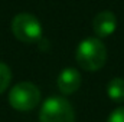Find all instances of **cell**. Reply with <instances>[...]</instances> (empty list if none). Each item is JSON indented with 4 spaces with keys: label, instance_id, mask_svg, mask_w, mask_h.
Wrapping results in <instances>:
<instances>
[{
    "label": "cell",
    "instance_id": "1",
    "mask_svg": "<svg viewBox=\"0 0 124 122\" xmlns=\"http://www.w3.org/2000/svg\"><path fill=\"white\" fill-rule=\"evenodd\" d=\"M77 62L88 72L101 69L107 61V47L98 37H87L77 47Z\"/></svg>",
    "mask_w": 124,
    "mask_h": 122
},
{
    "label": "cell",
    "instance_id": "5",
    "mask_svg": "<svg viewBox=\"0 0 124 122\" xmlns=\"http://www.w3.org/2000/svg\"><path fill=\"white\" fill-rule=\"evenodd\" d=\"M117 29V19L116 14L111 12H100L93 20V30L100 37H107L113 34Z\"/></svg>",
    "mask_w": 124,
    "mask_h": 122
},
{
    "label": "cell",
    "instance_id": "3",
    "mask_svg": "<svg viewBox=\"0 0 124 122\" xmlns=\"http://www.w3.org/2000/svg\"><path fill=\"white\" fill-rule=\"evenodd\" d=\"M12 32L17 40L35 43L42 39V25L31 13H19L12 20Z\"/></svg>",
    "mask_w": 124,
    "mask_h": 122
},
{
    "label": "cell",
    "instance_id": "2",
    "mask_svg": "<svg viewBox=\"0 0 124 122\" xmlns=\"http://www.w3.org/2000/svg\"><path fill=\"white\" fill-rule=\"evenodd\" d=\"M40 122H75V112L65 98L51 96L48 98L40 108L39 114Z\"/></svg>",
    "mask_w": 124,
    "mask_h": 122
},
{
    "label": "cell",
    "instance_id": "4",
    "mask_svg": "<svg viewBox=\"0 0 124 122\" xmlns=\"http://www.w3.org/2000/svg\"><path fill=\"white\" fill-rule=\"evenodd\" d=\"M9 102L16 111H31L40 102V91L31 82H20L12 88Z\"/></svg>",
    "mask_w": 124,
    "mask_h": 122
},
{
    "label": "cell",
    "instance_id": "8",
    "mask_svg": "<svg viewBox=\"0 0 124 122\" xmlns=\"http://www.w3.org/2000/svg\"><path fill=\"white\" fill-rule=\"evenodd\" d=\"M10 81H12V72H10V68H9L6 63L0 62V93H3V92L7 89Z\"/></svg>",
    "mask_w": 124,
    "mask_h": 122
},
{
    "label": "cell",
    "instance_id": "7",
    "mask_svg": "<svg viewBox=\"0 0 124 122\" xmlns=\"http://www.w3.org/2000/svg\"><path fill=\"white\" fill-rule=\"evenodd\" d=\"M107 95L114 102H123L124 101V79L116 78L111 79L107 85Z\"/></svg>",
    "mask_w": 124,
    "mask_h": 122
},
{
    "label": "cell",
    "instance_id": "9",
    "mask_svg": "<svg viewBox=\"0 0 124 122\" xmlns=\"http://www.w3.org/2000/svg\"><path fill=\"white\" fill-rule=\"evenodd\" d=\"M107 122H124V106L114 109V111L110 114Z\"/></svg>",
    "mask_w": 124,
    "mask_h": 122
},
{
    "label": "cell",
    "instance_id": "6",
    "mask_svg": "<svg viewBox=\"0 0 124 122\" xmlns=\"http://www.w3.org/2000/svg\"><path fill=\"white\" fill-rule=\"evenodd\" d=\"M58 89L63 95H71L74 92H77L81 86V75L77 69L74 68H66L63 69L59 76H58Z\"/></svg>",
    "mask_w": 124,
    "mask_h": 122
}]
</instances>
